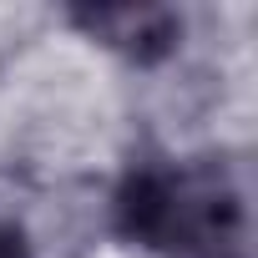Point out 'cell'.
<instances>
[{"label":"cell","mask_w":258,"mask_h":258,"mask_svg":"<svg viewBox=\"0 0 258 258\" xmlns=\"http://www.w3.org/2000/svg\"><path fill=\"white\" fill-rule=\"evenodd\" d=\"M76 21L91 36H101L106 46L137 56V61L167 56L177 41V16L157 11V6H101V11H76Z\"/></svg>","instance_id":"7a4b0ae2"},{"label":"cell","mask_w":258,"mask_h":258,"mask_svg":"<svg viewBox=\"0 0 258 258\" xmlns=\"http://www.w3.org/2000/svg\"><path fill=\"white\" fill-rule=\"evenodd\" d=\"M121 228L172 258H248L243 187L223 162L147 167L121 187Z\"/></svg>","instance_id":"6da1fadb"}]
</instances>
